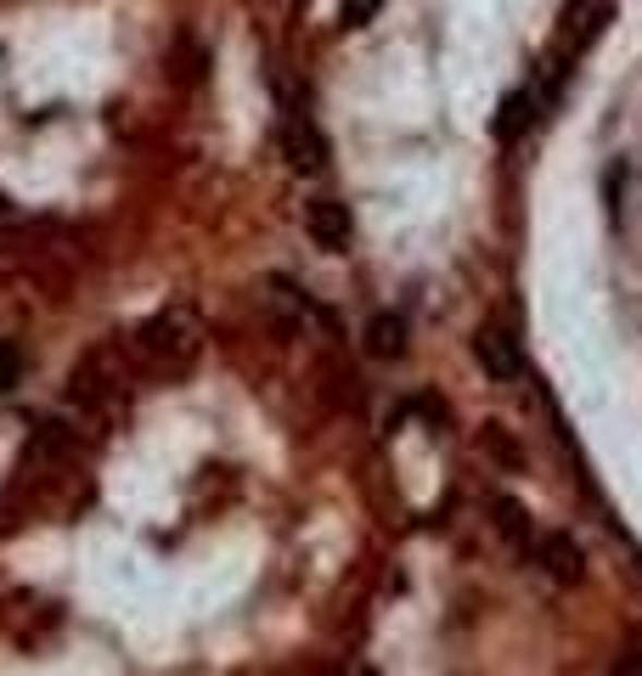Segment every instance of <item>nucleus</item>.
<instances>
[{
    "label": "nucleus",
    "mask_w": 642,
    "mask_h": 676,
    "mask_svg": "<svg viewBox=\"0 0 642 676\" xmlns=\"http://www.w3.org/2000/svg\"><path fill=\"white\" fill-rule=\"evenodd\" d=\"M142 355L158 366V372H186L197 361V345H203V327L192 311H181V304H169V311H158L147 327H142Z\"/></svg>",
    "instance_id": "f257e3e1"
},
{
    "label": "nucleus",
    "mask_w": 642,
    "mask_h": 676,
    "mask_svg": "<svg viewBox=\"0 0 642 676\" xmlns=\"http://www.w3.org/2000/svg\"><path fill=\"white\" fill-rule=\"evenodd\" d=\"M304 231H311V243H316V249L344 254V249H350V237H355L350 203H338V197H311V203H304Z\"/></svg>",
    "instance_id": "f03ea898"
},
{
    "label": "nucleus",
    "mask_w": 642,
    "mask_h": 676,
    "mask_svg": "<svg viewBox=\"0 0 642 676\" xmlns=\"http://www.w3.org/2000/svg\"><path fill=\"white\" fill-rule=\"evenodd\" d=\"M473 361H480L485 378H496V384H519L524 378V355L501 327H480V338H473Z\"/></svg>",
    "instance_id": "7ed1b4c3"
},
{
    "label": "nucleus",
    "mask_w": 642,
    "mask_h": 676,
    "mask_svg": "<svg viewBox=\"0 0 642 676\" xmlns=\"http://www.w3.org/2000/svg\"><path fill=\"white\" fill-rule=\"evenodd\" d=\"M535 564L553 575V581H564V587H574L586 575V558H581V547H574V535H564V530H547V535H535Z\"/></svg>",
    "instance_id": "20e7f679"
},
{
    "label": "nucleus",
    "mask_w": 642,
    "mask_h": 676,
    "mask_svg": "<svg viewBox=\"0 0 642 676\" xmlns=\"http://www.w3.org/2000/svg\"><path fill=\"white\" fill-rule=\"evenodd\" d=\"M608 17H615V7L608 0H569V12H564V51L581 57L597 34L608 28Z\"/></svg>",
    "instance_id": "39448f33"
},
{
    "label": "nucleus",
    "mask_w": 642,
    "mask_h": 676,
    "mask_svg": "<svg viewBox=\"0 0 642 676\" xmlns=\"http://www.w3.org/2000/svg\"><path fill=\"white\" fill-rule=\"evenodd\" d=\"M282 153H288V164L299 169V176H311V169L327 164V142H322V130L311 119H288L282 124Z\"/></svg>",
    "instance_id": "423d86ee"
},
{
    "label": "nucleus",
    "mask_w": 642,
    "mask_h": 676,
    "mask_svg": "<svg viewBox=\"0 0 642 676\" xmlns=\"http://www.w3.org/2000/svg\"><path fill=\"white\" fill-rule=\"evenodd\" d=\"M366 350L378 355V361H400L405 355V322L395 311H378L366 322Z\"/></svg>",
    "instance_id": "0eeeda50"
},
{
    "label": "nucleus",
    "mask_w": 642,
    "mask_h": 676,
    "mask_svg": "<svg viewBox=\"0 0 642 676\" xmlns=\"http://www.w3.org/2000/svg\"><path fill=\"white\" fill-rule=\"evenodd\" d=\"M490 514H496V530L524 547V541H530V514H524V507L513 496H490Z\"/></svg>",
    "instance_id": "6e6552de"
},
{
    "label": "nucleus",
    "mask_w": 642,
    "mask_h": 676,
    "mask_svg": "<svg viewBox=\"0 0 642 676\" xmlns=\"http://www.w3.org/2000/svg\"><path fill=\"white\" fill-rule=\"evenodd\" d=\"M480 446H485V451H490V457H496V462H501L507 473H519V468H524V451H519V439H513V434H507L501 423H485V434H480Z\"/></svg>",
    "instance_id": "1a4fd4ad"
},
{
    "label": "nucleus",
    "mask_w": 642,
    "mask_h": 676,
    "mask_svg": "<svg viewBox=\"0 0 642 676\" xmlns=\"http://www.w3.org/2000/svg\"><path fill=\"white\" fill-rule=\"evenodd\" d=\"M378 12H384V0H338V23L344 28H366Z\"/></svg>",
    "instance_id": "9d476101"
},
{
    "label": "nucleus",
    "mask_w": 642,
    "mask_h": 676,
    "mask_svg": "<svg viewBox=\"0 0 642 676\" xmlns=\"http://www.w3.org/2000/svg\"><path fill=\"white\" fill-rule=\"evenodd\" d=\"M524 119H530V113H524V96H507V101H501V119H496V135H501V142H513Z\"/></svg>",
    "instance_id": "9b49d317"
},
{
    "label": "nucleus",
    "mask_w": 642,
    "mask_h": 676,
    "mask_svg": "<svg viewBox=\"0 0 642 676\" xmlns=\"http://www.w3.org/2000/svg\"><path fill=\"white\" fill-rule=\"evenodd\" d=\"M17 372H23L17 345H7V338H0V389H12V384H17Z\"/></svg>",
    "instance_id": "f8f14e48"
},
{
    "label": "nucleus",
    "mask_w": 642,
    "mask_h": 676,
    "mask_svg": "<svg viewBox=\"0 0 642 676\" xmlns=\"http://www.w3.org/2000/svg\"><path fill=\"white\" fill-rule=\"evenodd\" d=\"M615 676H642V649H626V654L615 660Z\"/></svg>",
    "instance_id": "ddd939ff"
},
{
    "label": "nucleus",
    "mask_w": 642,
    "mask_h": 676,
    "mask_svg": "<svg viewBox=\"0 0 642 676\" xmlns=\"http://www.w3.org/2000/svg\"><path fill=\"white\" fill-rule=\"evenodd\" d=\"M12 215V203H7V192H0V220H7Z\"/></svg>",
    "instance_id": "4468645a"
}]
</instances>
